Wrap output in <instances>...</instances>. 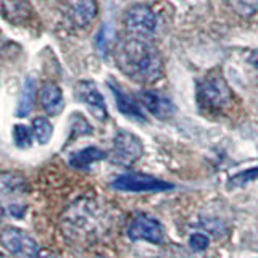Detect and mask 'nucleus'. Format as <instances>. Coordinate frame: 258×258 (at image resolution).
Instances as JSON below:
<instances>
[{
	"mask_svg": "<svg viewBox=\"0 0 258 258\" xmlns=\"http://www.w3.org/2000/svg\"><path fill=\"white\" fill-rule=\"evenodd\" d=\"M76 92L79 99L87 105L89 110H91V113L99 121L107 119V105H105L103 97L94 83H91V81H81L76 87Z\"/></svg>",
	"mask_w": 258,
	"mask_h": 258,
	"instance_id": "nucleus-8",
	"label": "nucleus"
},
{
	"mask_svg": "<svg viewBox=\"0 0 258 258\" xmlns=\"http://www.w3.org/2000/svg\"><path fill=\"white\" fill-rule=\"evenodd\" d=\"M39 99L48 115H58L63 108L61 89L53 83H47L42 86V89H40V92H39Z\"/></svg>",
	"mask_w": 258,
	"mask_h": 258,
	"instance_id": "nucleus-12",
	"label": "nucleus"
},
{
	"mask_svg": "<svg viewBox=\"0 0 258 258\" xmlns=\"http://www.w3.org/2000/svg\"><path fill=\"white\" fill-rule=\"evenodd\" d=\"M2 245L13 255H21L28 258H34L37 253V244L26 232L15 228V226H7L2 231Z\"/></svg>",
	"mask_w": 258,
	"mask_h": 258,
	"instance_id": "nucleus-7",
	"label": "nucleus"
},
{
	"mask_svg": "<svg viewBox=\"0 0 258 258\" xmlns=\"http://www.w3.org/2000/svg\"><path fill=\"white\" fill-rule=\"evenodd\" d=\"M68 13L73 23L83 28L95 18L97 4L95 0H68Z\"/></svg>",
	"mask_w": 258,
	"mask_h": 258,
	"instance_id": "nucleus-10",
	"label": "nucleus"
},
{
	"mask_svg": "<svg viewBox=\"0 0 258 258\" xmlns=\"http://www.w3.org/2000/svg\"><path fill=\"white\" fill-rule=\"evenodd\" d=\"M141 102L153 116L160 119H166L174 115V105L165 94L158 91H142Z\"/></svg>",
	"mask_w": 258,
	"mask_h": 258,
	"instance_id": "nucleus-9",
	"label": "nucleus"
},
{
	"mask_svg": "<svg viewBox=\"0 0 258 258\" xmlns=\"http://www.w3.org/2000/svg\"><path fill=\"white\" fill-rule=\"evenodd\" d=\"M119 70L136 83L152 84L163 75V61L149 37L129 36L116 47Z\"/></svg>",
	"mask_w": 258,
	"mask_h": 258,
	"instance_id": "nucleus-1",
	"label": "nucleus"
},
{
	"mask_svg": "<svg viewBox=\"0 0 258 258\" xmlns=\"http://www.w3.org/2000/svg\"><path fill=\"white\" fill-rule=\"evenodd\" d=\"M111 44H113V31L110 26H103L99 34H97L95 45H97V48H99V52L105 55L108 52Z\"/></svg>",
	"mask_w": 258,
	"mask_h": 258,
	"instance_id": "nucleus-19",
	"label": "nucleus"
},
{
	"mask_svg": "<svg viewBox=\"0 0 258 258\" xmlns=\"http://www.w3.org/2000/svg\"><path fill=\"white\" fill-rule=\"evenodd\" d=\"M2 258H7V256H5V255H2Z\"/></svg>",
	"mask_w": 258,
	"mask_h": 258,
	"instance_id": "nucleus-22",
	"label": "nucleus"
},
{
	"mask_svg": "<svg viewBox=\"0 0 258 258\" xmlns=\"http://www.w3.org/2000/svg\"><path fill=\"white\" fill-rule=\"evenodd\" d=\"M208 245H210V240L205 234L197 232V234H192L190 236V247H192V250H196V252H204V250H207Z\"/></svg>",
	"mask_w": 258,
	"mask_h": 258,
	"instance_id": "nucleus-20",
	"label": "nucleus"
},
{
	"mask_svg": "<svg viewBox=\"0 0 258 258\" xmlns=\"http://www.w3.org/2000/svg\"><path fill=\"white\" fill-rule=\"evenodd\" d=\"M231 89L221 76H208L199 84L197 99L200 107L208 110H220L231 100Z\"/></svg>",
	"mask_w": 258,
	"mask_h": 258,
	"instance_id": "nucleus-2",
	"label": "nucleus"
},
{
	"mask_svg": "<svg viewBox=\"0 0 258 258\" xmlns=\"http://www.w3.org/2000/svg\"><path fill=\"white\" fill-rule=\"evenodd\" d=\"M34 258H61L60 255H56L52 250H47V248H39L37 253L34 255Z\"/></svg>",
	"mask_w": 258,
	"mask_h": 258,
	"instance_id": "nucleus-21",
	"label": "nucleus"
},
{
	"mask_svg": "<svg viewBox=\"0 0 258 258\" xmlns=\"http://www.w3.org/2000/svg\"><path fill=\"white\" fill-rule=\"evenodd\" d=\"M32 133L28 126L24 124H16L13 127V141H15V145L20 149H28L31 147L32 144Z\"/></svg>",
	"mask_w": 258,
	"mask_h": 258,
	"instance_id": "nucleus-17",
	"label": "nucleus"
},
{
	"mask_svg": "<svg viewBox=\"0 0 258 258\" xmlns=\"http://www.w3.org/2000/svg\"><path fill=\"white\" fill-rule=\"evenodd\" d=\"M127 236L133 240H147L152 244H161L165 240L163 226L150 215H136L127 226Z\"/></svg>",
	"mask_w": 258,
	"mask_h": 258,
	"instance_id": "nucleus-5",
	"label": "nucleus"
},
{
	"mask_svg": "<svg viewBox=\"0 0 258 258\" xmlns=\"http://www.w3.org/2000/svg\"><path fill=\"white\" fill-rule=\"evenodd\" d=\"M142 152H144V145L136 134L123 131V129L116 133L115 141H113V152H111L113 163L129 166L142 157Z\"/></svg>",
	"mask_w": 258,
	"mask_h": 258,
	"instance_id": "nucleus-4",
	"label": "nucleus"
},
{
	"mask_svg": "<svg viewBox=\"0 0 258 258\" xmlns=\"http://www.w3.org/2000/svg\"><path fill=\"white\" fill-rule=\"evenodd\" d=\"M34 99H36V84L31 78H28L23 84V91L18 100V108H16L18 116L29 115V111L34 107Z\"/></svg>",
	"mask_w": 258,
	"mask_h": 258,
	"instance_id": "nucleus-15",
	"label": "nucleus"
},
{
	"mask_svg": "<svg viewBox=\"0 0 258 258\" xmlns=\"http://www.w3.org/2000/svg\"><path fill=\"white\" fill-rule=\"evenodd\" d=\"M32 133L39 144H47L52 137L53 127L47 118H36L32 121Z\"/></svg>",
	"mask_w": 258,
	"mask_h": 258,
	"instance_id": "nucleus-16",
	"label": "nucleus"
},
{
	"mask_svg": "<svg viewBox=\"0 0 258 258\" xmlns=\"http://www.w3.org/2000/svg\"><path fill=\"white\" fill-rule=\"evenodd\" d=\"M258 177V168H250L245 169V171H240L237 174H234L229 182H228V187H244V185L250 181H255Z\"/></svg>",
	"mask_w": 258,
	"mask_h": 258,
	"instance_id": "nucleus-18",
	"label": "nucleus"
},
{
	"mask_svg": "<svg viewBox=\"0 0 258 258\" xmlns=\"http://www.w3.org/2000/svg\"><path fill=\"white\" fill-rule=\"evenodd\" d=\"M110 89H111V92L113 95H115V102H116V107L118 110L123 113V115L129 116V118H133L136 121H145V116H144V113L141 110L139 105L136 103L134 99H131L123 89H121L119 86H115V84H111L108 83Z\"/></svg>",
	"mask_w": 258,
	"mask_h": 258,
	"instance_id": "nucleus-11",
	"label": "nucleus"
},
{
	"mask_svg": "<svg viewBox=\"0 0 258 258\" xmlns=\"http://www.w3.org/2000/svg\"><path fill=\"white\" fill-rule=\"evenodd\" d=\"M107 158V153L103 150L97 149V147H86L83 150H78L75 153H71L68 161L73 168H78V169H84V168H89L92 163L99 160H103Z\"/></svg>",
	"mask_w": 258,
	"mask_h": 258,
	"instance_id": "nucleus-13",
	"label": "nucleus"
},
{
	"mask_svg": "<svg viewBox=\"0 0 258 258\" xmlns=\"http://www.w3.org/2000/svg\"><path fill=\"white\" fill-rule=\"evenodd\" d=\"M26 181L21 174L16 173H4L0 176V192L2 197H13V196H21L26 192Z\"/></svg>",
	"mask_w": 258,
	"mask_h": 258,
	"instance_id": "nucleus-14",
	"label": "nucleus"
},
{
	"mask_svg": "<svg viewBox=\"0 0 258 258\" xmlns=\"http://www.w3.org/2000/svg\"><path fill=\"white\" fill-rule=\"evenodd\" d=\"M124 23L131 36L150 37L157 31V16L147 5H134L129 8Z\"/></svg>",
	"mask_w": 258,
	"mask_h": 258,
	"instance_id": "nucleus-6",
	"label": "nucleus"
},
{
	"mask_svg": "<svg viewBox=\"0 0 258 258\" xmlns=\"http://www.w3.org/2000/svg\"><path fill=\"white\" fill-rule=\"evenodd\" d=\"M111 187L123 192H163L173 189L174 185L171 182L161 181L150 174H141V173H131L118 176L111 182Z\"/></svg>",
	"mask_w": 258,
	"mask_h": 258,
	"instance_id": "nucleus-3",
	"label": "nucleus"
}]
</instances>
